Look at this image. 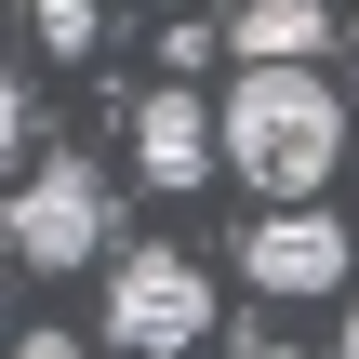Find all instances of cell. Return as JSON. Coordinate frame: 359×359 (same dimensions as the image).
I'll return each instance as SVG.
<instances>
[{"label": "cell", "mask_w": 359, "mask_h": 359, "mask_svg": "<svg viewBox=\"0 0 359 359\" xmlns=\"http://www.w3.org/2000/svg\"><path fill=\"white\" fill-rule=\"evenodd\" d=\"M213 120H226V173L266 200H306L346 173V93L320 80V53H240Z\"/></svg>", "instance_id": "1"}, {"label": "cell", "mask_w": 359, "mask_h": 359, "mask_svg": "<svg viewBox=\"0 0 359 359\" xmlns=\"http://www.w3.org/2000/svg\"><path fill=\"white\" fill-rule=\"evenodd\" d=\"M0 253H13L27 280H80V266L107 253V173H93V160H40V173L0 200Z\"/></svg>", "instance_id": "2"}, {"label": "cell", "mask_w": 359, "mask_h": 359, "mask_svg": "<svg viewBox=\"0 0 359 359\" xmlns=\"http://www.w3.org/2000/svg\"><path fill=\"white\" fill-rule=\"evenodd\" d=\"M200 333H213V280H200L173 240H147V253H120V266H107V346L187 359Z\"/></svg>", "instance_id": "3"}, {"label": "cell", "mask_w": 359, "mask_h": 359, "mask_svg": "<svg viewBox=\"0 0 359 359\" xmlns=\"http://www.w3.org/2000/svg\"><path fill=\"white\" fill-rule=\"evenodd\" d=\"M240 293H280V306L359 293V280H346V226H333L320 200H266V226L240 240Z\"/></svg>", "instance_id": "4"}, {"label": "cell", "mask_w": 359, "mask_h": 359, "mask_svg": "<svg viewBox=\"0 0 359 359\" xmlns=\"http://www.w3.org/2000/svg\"><path fill=\"white\" fill-rule=\"evenodd\" d=\"M133 173H147V187H173V200H187V187H213V173H226V120H213V93L160 80V93L133 107Z\"/></svg>", "instance_id": "5"}, {"label": "cell", "mask_w": 359, "mask_h": 359, "mask_svg": "<svg viewBox=\"0 0 359 359\" xmlns=\"http://www.w3.org/2000/svg\"><path fill=\"white\" fill-rule=\"evenodd\" d=\"M226 53H333V13L320 0H240L226 13Z\"/></svg>", "instance_id": "6"}, {"label": "cell", "mask_w": 359, "mask_h": 359, "mask_svg": "<svg viewBox=\"0 0 359 359\" xmlns=\"http://www.w3.org/2000/svg\"><path fill=\"white\" fill-rule=\"evenodd\" d=\"M27 13H40V40H53V53H93V0H27Z\"/></svg>", "instance_id": "7"}, {"label": "cell", "mask_w": 359, "mask_h": 359, "mask_svg": "<svg viewBox=\"0 0 359 359\" xmlns=\"http://www.w3.org/2000/svg\"><path fill=\"white\" fill-rule=\"evenodd\" d=\"M13 147H27V80L0 67V173H13Z\"/></svg>", "instance_id": "8"}, {"label": "cell", "mask_w": 359, "mask_h": 359, "mask_svg": "<svg viewBox=\"0 0 359 359\" xmlns=\"http://www.w3.org/2000/svg\"><path fill=\"white\" fill-rule=\"evenodd\" d=\"M346 359H359V306H346Z\"/></svg>", "instance_id": "9"}]
</instances>
